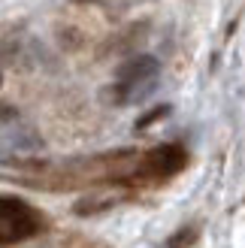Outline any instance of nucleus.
Instances as JSON below:
<instances>
[{
	"label": "nucleus",
	"instance_id": "nucleus-1",
	"mask_svg": "<svg viewBox=\"0 0 245 248\" xmlns=\"http://www.w3.org/2000/svg\"><path fill=\"white\" fill-rule=\"evenodd\" d=\"M157 58L152 55H139V58H130L118 67L115 73V85H112V100L115 103H133V100H142L145 94L152 91V85L157 79Z\"/></svg>",
	"mask_w": 245,
	"mask_h": 248
},
{
	"label": "nucleus",
	"instance_id": "nucleus-2",
	"mask_svg": "<svg viewBox=\"0 0 245 248\" xmlns=\"http://www.w3.org/2000/svg\"><path fill=\"white\" fill-rule=\"evenodd\" d=\"M43 230V215L18 197H0V245L24 242Z\"/></svg>",
	"mask_w": 245,
	"mask_h": 248
},
{
	"label": "nucleus",
	"instance_id": "nucleus-3",
	"mask_svg": "<svg viewBox=\"0 0 245 248\" xmlns=\"http://www.w3.org/2000/svg\"><path fill=\"white\" fill-rule=\"evenodd\" d=\"M188 164V152L176 142H164L152 148L149 155H142L139 160V179H169L179 170H185Z\"/></svg>",
	"mask_w": 245,
	"mask_h": 248
},
{
	"label": "nucleus",
	"instance_id": "nucleus-4",
	"mask_svg": "<svg viewBox=\"0 0 245 248\" xmlns=\"http://www.w3.org/2000/svg\"><path fill=\"white\" fill-rule=\"evenodd\" d=\"M167 112H169V106H157V109H152L149 115H142V118L137 121V130H145V127H149V124H154V121H161V118H164Z\"/></svg>",
	"mask_w": 245,
	"mask_h": 248
},
{
	"label": "nucleus",
	"instance_id": "nucleus-5",
	"mask_svg": "<svg viewBox=\"0 0 245 248\" xmlns=\"http://www.w3.org/2000/svg\"><path fill=\"white\" fill-rule=\"evenodd\" d=\"M194 239H197V233H194V230L188 227V230H182L179 236H173V239H169V242H167V248H188Z\"/></svg>",
	"mask_w": 245,
	"mask_h": 248
},
{
	"label": "nucleus",
	"instance_id": "nucleus-6",
	"mask_svg": "<svg viewBox=\"0 0 245 248\" xmlns=\"http://www.w3.org/2000/svg\"><path fill=\"white\" fill-rule=\"evenodd\" d=\"M12 115V109H6V106H0V121H3V118H9Z\"/></svg>",
	"mask_w": 245,
	"mask_h": 248
},
{
	"label": "nucleus",
	"instance_id": "nucleus-7",
	"mask_svg": "<svg viewBox=\"0 0 245 248\" xmlns=\"http://www.w3.org/2000/svg\"><path fill=\"white\" fill-rule=\"evenodd\" d=\"M0 82H3V79H0Z\"/></svg>",
	"mask_w": 245,
	"mask_h": 248
}]
</instances>
